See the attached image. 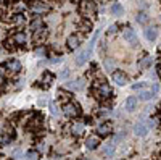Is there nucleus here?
<instances>
[{
    "label": "nucleus",
    "instance_id": "13",
    "mask_svg": "<svg viewBox=\"0 0 161 160\" xmlns=\"http://www.w3.org/2000/svg\"><path fill=\"white\" fill-rule=\"evenodd\" d=\"M97 131L102 136H108L113 131V126H111V123H100V125H98V128H97Z\"/></svg>",
    "mask_w": 161,
    "mask_h": 160
},
{
    "label": "nucleus",
    "instance_id": "22",
    "mask_svg": "<svg viewBox=\"0 0 161 160\" xmlns=\"http://www.w3.org/2000/svg\"><path fill=\"white\" fill-rule=\"evenodd\" d=\"M29 28H31V29L34 31V32H37V31H40L42 28H44V24H42V21L39 20V18H37V20H34V21L31 23V26H29Z\"/></svg>",
    "mask_w": 161,
    "mask_h": 160
},
{
    "label": "nucleus",
    "instance_id": "20",
    "mask_svg": "<svg viewBox=\"0 0 161 160\" xmlns=\"http://www.w3.org/2000/svg\"><path fill=\"white\" fill-rule=\"evenodd\" d=\"M122 5L121 3H113V7H111V13L113 15H116V16H121L122 15Z\"/></svg>",
    "mask_w": 161,
    "mask_h": 160
},
{
    "label": "nucleus",
    "instance_id": "18",
    "mask_svg": "<svg viewBox=\"0 0 161 160\" xmlns=\"http://www.w3.org/2000/svg\"><path fill=\"white\" fill-rule=\"evenodd\" d=\"M153 97H155V94L151 91H147V89H144V91L139 92V99H140V100H150V99H153Z\"/></svg>",
    "mask_w": 161,
    "mask_h": 160
},
{
    "label": "nucleus",
    "instance_id": "2",
    "mask_svg": "<svg viewBox=\"0 0 161 160\" xmlns=\"http://www.w3.org/2000/svg\"><path fill=\"white\" fill-rule=\"evenodd\" d=\"M63 112H65L66 116H71V118H73V116H77V115L80 113V109H79L77 103H71V102H68V103H65Z\"/></svg>",
    "mask_w": 161,
    "mask_h": 160
},
{
    "label": "nucleus",
    "instance_id": "12",
    "mask_svg": "<svg viewBox=\"0 0 161 160\" xmlns=\"http://www.w3.org/2000/svg\"><path fill=\"white\" fill-rule=\"evenodd\" d=\"M31 10L34 11V13H42V11H47V10H49V5H45L44 2H32Z\"/></svg>",
    "mask_w": 161,
    "mask_h": 160
},
{
    "label": "nucleus",
    "instance_id": "36",
    "mask_svg": "<svg viewBox=\"0 0 161 160\" xmlns=\"http://www.w3.org/2000/svg\"><path fill=\"white\" fill-rule=\"evenodd\" d=\"M3 74H5V68H0V83L3 81Z\"/></svg>",
    "mask_w": 161,
    "mask_h": 160
},
{
    "label": "nucleus",
    "instance_id": "38",
    "mask_svg": "<svg viewBox=\"0 0 161 160\" xmlns=\"http://www.w3.org/2000/svg\"><path fill=\"white\" fill-rule=\"evenodd\" d=\"M82 160H87V158H82Z\"/></svg>",
    "mask_w": 161,
    "mask_h": 160
},
{
    "label": "nucleus",
    "instance_id": "15",
    "mask_svg": "<svg viewBox=\"0 0 161 160\" xmlns=\"http://www.w3.org/2000/svg\"><path fill=\"white\" fill-rule=\"evenodd\" d=\"M145 37H147V41L153 42L156 37H158V31H156V28H145Z\"/></svg>",
    "mask_w": 161,
    "mask_h": 160
},
{
    "label": "nucleus",
    "instance_id": "1",
    "mask_svg": "<svg viewBox=\"0 0 161 160\" xmlns=\"http://www.w3.org/2000/svg\"><path fill=\"white\" fill-rule=\"evenodd\" d=\"M124 39H126V42L131 47H139V39H137V34H135L134 29H131V28L124 29Z\"/></svg>",
    "mask_w": 161,
    "mask_h": 160
},
{
    "label": "nucleus",
    "instance_id": "26",
    "mask_svg": "<svg viewBox=\"0 0 161 160\" xmlns=\"http://www.w3.org/2000/svg\"><path fill=\"white\" fill-rule=\"evenodd\" d=\"M26 158H29V160H37V158H39V152H36V150H29V152L26 154Z\"/></svg>",
    "mask_w": 161,
    "mask_h": 160
},
{
    "label": "nucleus",
    "instance_id": "19",
    "mask_svg": "<svg viewBox=\"0 0 161 160\" xmlns=\"http://www.w3.org/2000/svg\"><path fill=\"white\" fill-rule=\"evenodd\" d=\"M13 42H16V44H26V34H23V32H16L15 36H13Z\"/></svg>",
    "mask_w": 161,
    "mask_h": 160
},
{
    "label": "nucleus",
    "instance_id": "25",
    "mask_svg": "<svg viewBox=\"0 0 161 160\" xmlns=\"http://www.w3.org/2000/svg\"><path fill=\"white\" fill-rule=\"evenodd\" d=\"M13 21H15L16 24H23V23L26 21V18H24V15H23V13H18V15L13 18Z\"/></svg>",
    "mask_w": 161,
    "mask_h": 160
},
{
    "label": "nucleus",
    "instance_id": "31",
    "mask_svg": "<svg viewBox=\"0 0 161 160\" xmlns=\"http://www.w3.org/2000/svg\"><path fill=\"white\" fill-rule=\"evenodd\" d=\"M68 76H69V70H63V71L60 73V79H61V81H65Z\"/></svg>",
    "mask_w": 161,
    "mask_h": 160
},
{
    "label": "nucleus",
    "instance_id": "21",
    "mask_svg": "<svg viewBox=\"0 0 161 160\" xmlns=\"http://www.w3.org/2000/svg\"><path fill=\"white\" fill-rule=\"evenodd\" d=\"M151 62H153V60H151V57H148V55H147V57H144L142 60H139V67H140V68H148L150 65H151Z\"/></svg>",
    "mask_w": 161,
    "mask_h": 160
},
{
    "label": "nucleus",
    "instance_id": "16",
    "mask_svg": "<svg viewBox=\"0 0 161 160\" xmlns=\"http://www.w3.org/2000/svg\"><path fill=\"white\" fill-rule=\"evenodd\" d=\"M68 89H73V91H79V89L84 87V79H76L74 83H68L66 84Z\"/></svg>",
    "mask_w": 161,
    "mask_h": 160
},
{
    "label": "nucleus",
    "instance_id": "34",
    "mask_svg": "<svg viewBox=\"0 0 161 160\" xmlns=\"http://www.w3.org/2000/svg\"><path fill=\"white\" fill-rule=\"evenodd\" d=\"M36 54H37V55H44V54H45V49L39 47V49H36Z\"/></svg>",
    "mask_w": 161,
    "mask_h": 160
},
{
    "label": "nucleus",
    "instance_id": "14",
    "mask_svg": "<svg viewBox=\"0 0 161 160\" xmlns=\"http://www.w3.org/2000/svg\"><path fill=\"white\" fill-rule=\"evenodd\" d=\"M124 109L127 112H134L137 109V99L135 97H127L124 102Z\"/></svg>",
    "mask_w": 161,
    "mask_h": 160
},
{
    "label": "nucleus",
    "instance_id": "7",
    "mask_svg": "<svg viewBox=\"0 0 161 160\" xmlns=\"http://www.w3.org/2000/svg\"><path fill=\"white\" fill-rule=\"evenodd\" d=\"M113 81H115L118 86H126L127 84V76L124 73H121V71H113Z\"/></svg>",
    "mask_w": 161,
    "mask_h": 160
},
{
    "label": "nucleus",
    "instance_id": "11",
    "mask_svg": "<svg viewBox=\"0 0 161 160\" xmlns=\"http://www.w3.org/2000/svg\"><path fill=\"white\" fill-rule=\"evenodd\" d=\"M98 145H100V141H98L97 136H89V138L86 139V147L87 149L93 150V149H97Z\"/></svg>",
    "mask_w": 161,
    "mask_h": 160
},
{
    "label": "nucleus",
    "instance_id": "37",
    "mask_svg": "<svg viewBox=\"0 0 161 160\" xmlns=\"http://www.w3.org/2000/svg\"><path fill=\"white\" fill-rule=\"evenodd\" d=\"M156 71H158V76L161 79V65H158V68H156Z\"/></svg>",
    "mask_w": 161,
    "mask_h": 160
},
{
    "label": "nucleus",
    "instance_id": "33",
    "mask_svg": "<svg viewBox=\"0 0 161 160\" xmlns=\"http://www.w3.org/2000/svg\"><path fill=\"white\" fill-rule=\"evenodd\" d=\"M147 125H148V128H153V126H156V120L150 118V121H148V123H147Z\"/></svg>",
    "mask_w": 161,
    "mask_h": 160
},
{
    "label": "nucleus",
    "instance_id": "8",
    "mask_svg": "<svg viewBox=\"0 0 161 160\" xmlns=\"http://www.w3.org/2000/svg\"><path fill=\"white\" fill-rule=\"evenodd\" d=\"M102 154L105 155L106 158H111L113 154H115V144L113 142H106L102 145Z\"/></svg>",
    "mask_w": 161,
    "mask_h": 160
},
{
    "label": "nucleus",
    "instance_id": "6",
    "mask_svg": "<svg viewBox=\"0 0 161 160\" xmlns=\"http://www.w3.org/2000/svg\"><path fill=\"white\" fill-rule=\"evenodd\" d=\"M80 10H82L84 15L87 16H92L93 13H95V3L90 2V0H86V2L82 3V7H80Z\"/></svg>",
    "mask_w": 161,
    "mask_h": 160
},
{
    "label": "nucleus",
    "instance_id": "5",
    "mask_svg": "<svg viewBox=\"0 0 161 160\" xmlns=\"http://www.w3.org/2000/svg\"><path fill=\"white\" fill-rule=\"evenodd\" d=\"M97 92H98V96H100V99H108L113 94V91H111V87L108 86L106 83H102L100 86H98V89H97Z\"/></svg>",
    "mask_w": 161,
    "mask_h": 160
},
{
    "label": "nucleus",
    "instance_id": "30",
    "mask_svg": "<svg viewBox=\"0 0 161 160\" xmlns=\"http://www.w3.org/2000/svg\"><path fill=\"white\" fill-rule=\"evenodd\" d=\"M52 79H53V76H52L50 73H45V74H44V83H45V84H50Z\"/></svg>",
    "mask_w": 161,
    "mask_h": 160
},
{
    "label": "nucleus",
    "instance_id": "9",
    "mask_svg": "<svg viewBox=\"0 0 161 160\" xmlns=\"http://www.w3.org/2000/svg\"><path fill=\"white\" fill-rule=\"evenodd\" d=\"M80 36H77V34H73V36H69L68 37V47L71 50H74V49H77V47L80 45Z\"/></svg>",
    "mask_w": 161,
    "mask_h": 160
},
{
    "label": "nucleus",
    "instance_id": "4",
    "mask_svg": "<svg viewBox=\"0 0 161 160\" xmlns=\"http://www.w3.org/2000/svg\"><path fill=\"white\" fill-rule=\"evenodd\" d=\"M148 125L145 123V121H139V123H135L134 126V134L135 136H140V138H144V136H147V133H148Z\"/></svg>",
    "mask_w": 161,
    "mask_h": 160
},
{
    "label": "nucleus",
    "instance_id": "10",
    "mask_svg": "<svg viewBox=\"0 0 161 160\" xmlns=\"http://www.w3.org/2000/svg\"><path fill=\"white\" fill-rule=\"evenodd\" d=\"M5 68H7L10 73H18V71L21 70V63L18 62V60H10V62H7Z\"/></svg>",
    "mask_w": 161,
    "mask_h": 160
},
{
    "label": "nucleus",
    "instance_id": "23",
    "mask_svg": "<svg viewBox=\"0 0 161 160\" xmlns=\"http://www.w3.org/2000/svg\"><path fill=\"white\" fill-rule=\"evenodd\" d=\"M103 67H105V70H106L108 73H113V71H115V62H113L111 58H106L105 63H103Z\"/></svg>",
    "mask_w": 161,
    "mask_h": 160
},
{
    "label": "nucleus",
    "instance_id": "3",
    "mask_svg": "<svg viewBox=\"0 0 161 160\" xmlns=\"http://www.w3.org/2000/svg\"><path fill=\"white\" fill-rule=\"evenodd\" d=\"M90 54H92V49H89V47H87L86 50H82V52H80V54L77 55V57H76L74 63L77 65V67H82V65H84V63H86L87 60H89V57H90Z\"/></svg>",
    "mask_w": 161,
    "mask_h": 160
},
{
    "label": "nucleus",
    "instance_id": "35",
    "mask_svg": "<svg viewBox=\"0 0 161 160\" xmlns=\"http://www.w3.org/2000/svg\"><path fill=\"white\" fill-rule=\"evenodd\" d=\"M158 89H159V87H158V86H156V84H153V86H151V89H150V91H151V92H153V94H155V96H156V92H158Z\"/></svg>",
    "mask_w": 161,
    "mask_h": 160
},
{
    "label": "nucleus",
    "instance_id": "27",
    "mask_svg": "<svg viewBox=\"0 0 161 160\" xmlns=\"http://www.w3.org/2000/svg\"><path fill=\"white\" fill-rule=\"evenodd\" d=\"M50 112H52V115H58L60 113V109H58V103H55V102H52L50 103Z\"/></svg>",
    "mask_w": 161,
    "mask_h": 160
},
{
    "label": "nucleus",
    "instance_id": "28",
    "mask_svg": "<svg viewBox=\"0 0 161 160\" xmlns=\"http://www.w3.org/2000/svg\"><path fill=\"white\" fill-rule=\"evenodd\" d=\"M132 89H134V91H144V89H145V84H144V83H137V84L132 86Z\"/></svg>",
    "mask_w": 161,
    "mask_h": 160
},
{
    "label": "nucleus",
    "instance_id": "24",
    "mask_svg": "<svg viewBox=\"0 0 161 160\" xmlns=\"http://www.w3.org/2000/svg\"><path fill=\"white\" fill-rule=\"evenodd\" d=\"M137 23H140V24H145L147 21H148V15H147L145 11H140V13H137Z\"/></svg>",
    "mask_w": 161,
    "mask_h": 160
},
{
    "label": "nucleus",
    "instance_id": "17",
    "mask_svg": "<svg viewBox=\"0 0 161 160\" xmlns=\"http://www.w3.org/2000/svg\"><path fill=\"white\" fill-rule=\"evenodd\" d=\"M71 133H73L74 136H80L84 133V125L82 123H74L73 126H71Z\"/></svg>",
    "mask_w": 161,
    "mask_h": 160
},
{
    "label": "nucleus",
    "instance_id": "29",
    "mask_svg": "<svg viewBox=\"0 0 161 160\" xmlns=\"http://www.w3.org/2000/svg\"><path fill=\"white\" fill-rule=\"evenodd\" d=\"M116 31H118V26H116V24H111L110 28H108L106 34H108V36H111V34H115V32H116Z\"/></svg>",
    "mask_w": 161,
    "mask_h": 160
},
{
    "label": "nucleus",
    "instance_id": "32",
    "mask_svg": "<svg viewBox=\"0 0 161 160\" xmlns=\"http://www.w3.org/2000/svg\"><path fill=\"white\" fill-rule=\"evenodd\" d=\"M15 10H16V11H24V10H26V5H24V3H16V5H15Z\"/></svg>",
    "mask_w": 161,
    "mask_h": 160
}]
</instances>
